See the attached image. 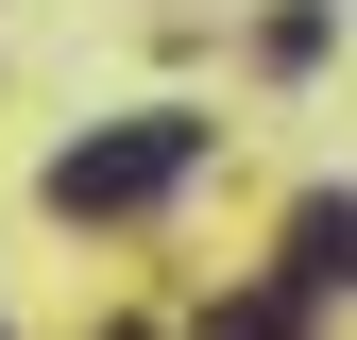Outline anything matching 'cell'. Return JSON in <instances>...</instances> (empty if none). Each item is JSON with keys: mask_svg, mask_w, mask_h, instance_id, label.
<instances>
[{"mask_svg": "<svg viewBox=\"0 0 357 340\" xmlns=\"http://www.w3.org/2000/svg\"><path fill=\"white\" fill-rule=\"evenodd\" d=\"M204 170V119L188 102H137V119H102V137H68L52 153V222H137V204H170Z\"/></svg>", "mask_w": 357, "mask_h": 340, "instance_id": "6da1fadb", "label": "cell"}, {"mask_svg": "<svg viewBox=\"0 0 357 340\" xmlns=\"http://www.w3.org/2000/svg\"><path fill=\"white\" fill-rule=\"evenodd\" d=\"M289 289H306V307L357 289V187H306V204H289Z\"/></svg>", "mask_w": 357, "mask_h": 340, "instance_id": "7a4b0ae2", "label": "cell"}, {"mask_svg": "<svg viewBox=\"0 0 357 340\" xmlns=\"http://www.w3.org/2000/svg\"><path fill=\"white\" fill-rule=\"evenodd\" d=\"M204 340H306V289H238V307H221Z\"/></svg>", "mask_w": 357, "mask_h": 340, "instance_id": "3957f363", "label": "cell"}]
</instances>
